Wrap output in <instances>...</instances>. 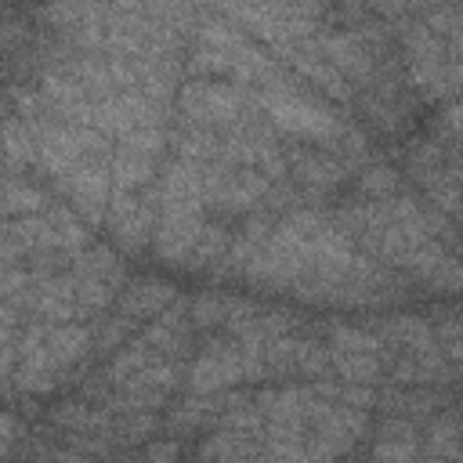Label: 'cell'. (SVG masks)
I'll return each instance as SVG.
<instances>
[{"mask_svg":"<svg viewBox=\"0 0 463 463\" xmlns=\"http://www.w3.org/2000/svg\"><path fill=\"white\" fill-rule=\"evenodd\" d=\"M260 105L264 112L271 116V123L293 137H304V141H318V145H329L344 123L336 119L333 109L318 105L315 98H304L297 90H286V87H275V90H260Z\"/></svg>","mask_w":463,"mask_h":463,"instance_id":"obj_1","label":"cell"},{"mask_svg":"<svg viewBox=\"0 0 463 463\" xmlns=\"http://www.w3.org/2000/svg\"><path fill=\"white\" fill-rule=\"evenodd\" d=\"M181 109L192 119V127H239L246 112V98L232 83H184L181 87Z\"/></svg>","mask_w":463,"mask_h":463,"instance_id":"obj_2","label":"cell"},{"mask_svg":"<svg viewBox=\"0 0 463 463\" xmlns=\"http://www.w3.org/2000/svg\"><path fill=\"white\" fill-rule=\"evenodd\" d=\"M203 217L199 210H174V206H159L156 217V253L166 264H188L195 253V242L203 235Z\"/></svg>","mask_w":463,"mask_h":463,"instance_id":"obj_3","label":"cell"},{"mask_svg":"<svg viewBox=\"0 0 463 463\" xmlns=\"http://www.w3.org/2000/svg\"><path fill=\"white\" fill-rule=\"evenodd\" d=\"M235 380H246V362L239 344H213L188 365V387L192 394H217L232 387Z\"/></svg>","mask_w":463,"mask_h":463,"instance_id":"obj_4","label":"cell"},{"mask_svg":"<svg viewBox=\"0 0 463 463\" xmlns=\"http://www.w3.org/2000/svg\"><path fill=\"white\" fill-rule=\"evenodd\" d=\"M105 224H109L112 239H116L123 250H141V246L156 235L152 206H148L145 199H137L134 192H112L109 210H105Z\"/></svg>","mask_w":463,"mask_h":463,"instance_id":"obj_5","label":"cell"},{"mask_svg":"<svg viewBox=\"0 0 463 463\" xmlns=\"http://www.w3.org/2000/svg\"><path fill=\"white\" fill-rule=\"evenodd\" d=\"M416 459H420V438L412 423L402 416H391L373 449V463H416Z\"/></svg>","mask_w":463,"mask_h":463,"instance_id":"obj_6","label":"cell"},{"mask_svg":"<svg viewBox=\"0 0 463 463\" xmlns=\"http://www.w3.org/2000/svg\"><path fill=\"white\" fill-rule=\"evenodd\" d=\"M170 300H174V289H170L163 279H137L134 286L123 289L119 311L137 322V318H152V315L163 311Z\"/></svg>","mask_w":463,"mask_h":463,"instance_id":"obj_7","label":"cell"},{"mask_svg":"<svg viewBox=\"0 0 463 463\" xmlns=\"http://www.w3.org/2000/svg\"><path fill=\"white\" fill-rule=\"evenodd\" d=\"M289 163H293V174L315 192H326L344 177V159L329 152H293Z\"/></svg>","mask_w":463,"mask_h":463,"instance_id":"obj_8","label":"cell"},{"mask_svg":"<svg viewBox=\"0 0 463 463\" xmlns=\"http://www.w3.org/2000/svg\"><path fill=\"white\" fill-rule=\"evenodd\" d=\"M152 174H156V159H148V156H137L127 148H116L109 156V177H112L116 192H137L141 184L152 181Z\"/></svg>","mask_w":463,"mask_h":463,"instance_id":"obj_9","label":"cell"},{"mask_svg":"<svg viewBox=\"0 0 463 463\" xmlns=\"http://www.w3.org/2000/svg\"><path fill=\"white\" fill-rule=\"evenodd\" d=\"M72 275L98 279V282H105V286L116 289V286L123 282V264L116 260L112 250H105V246H87V250L76 253V260H72Z\"/></svg>","mask_w":463,"mask_h":463,"instance_id":"obj_10","label":"cell"},{"mask_svg":"<svg viewBox=\"0 0 463 463\" xmlns=\"http://www.w3.org/2000/svg\"><path fill=\"white\" fill-rule=\"evenodd\" d=\"M141 340L156 351V354H181L184 347H188V322H184V315H163L159 322H152L145 333H141Z\"/></svg>","mask_w":463,"mask_h":463,"instance_id":"obj_11","label":"cell"},{"mask_svg":"<svg viewBox=\"0 0 463 463\" xmlns=\"http://www.w3.org/2000/svg\"><path fill=\"white\" fill-rule=\"evenodd\" d=\"M383 351H333L329 347V362L336 369V376H344L347 383H369L380 376L383 369Z\"/></svg>","mask_w":463,"mask_h":463,"instance_id":"obj_12","label":"cell"},{"mask_svg":"<svg viewBox=\"0 0 463 463\" xmlns=\"http://www.w3.org/2000/svg\"><path fill=\"white\" fill-rule=\"evenodd\" d=\"M383 336L394 344V347H405V354H416V351H430L434 347V329L416 318V315H402V318H391L383 326Z\"/></svg>","mask_w":463,"mask_h":463,"instance_id":"obj_13","label":"cell"},{"mask_svg":"<svg viewBox=\"0 0 463 463\" xmlns=\"http://www.w3.org/2000/svg\"><path fill=\"white\" fill-rule=\"evenodd\" d=\"M4 210H7V221H18V217H36V213H47V195L40 188H33L29 181L22 177H7V188H4Z\"/></svg>","mask_w":463,"mask_h":463,"instance_id":"obj_14","label":"cell"},{"mask_svg":"<svg viewBox=\"0 0 463 463\" xmlns=\"http://www.w3.org/2000/svg\"><path fill=\"white\" fill-rule=\"evenodd\" d=\"M438 336H441L445 358L463 362V311L459 307H441L438 311Z\"/></svg>","mask_w":463,"mask_h":463,"instance_id":"obj_15","label":"cell"},{"mask_svg":"<svg viewBox=\"0 0 463 463\" xmlns=\"http://www.w3.org/2000/svg\"><path fill=\"white\" fill-rule=\"evenodd\" d=\"M210 412H213L210 394H192L170 412V430H195L203 427V420H210Z\"/></svg>","mask_w":463,"mask_h":463,"instance_id":"obj_16","label":"cell"},{"mask_svg":"<svg viewBox=\"0 0 463 463\" xmlns=\"http://www.w3.org/2000/svg\"><path fill=\"white\" fill-rule=\"evenodd\" d=\"M398 174L391 170V166H369L362 177H358V188L365 192V195H373L376 203H387V199H394V192H398Z\"/></svg>","mask_w":463,"mask_h":463,"instance_id":"obj_17","label":"cell"},{"mask_svg":"<svg viewBox=\"0 0 463 463\" xmlns=\"http://www.w3.org/2000/svg\"><path fill=\"white\" fill-rule=\"evenodd\" d=\"M329 344L333 351H383V344L369 329H358V326H333Z\"/></svg>","mask_w":463,"mask_h":463,"instance_id":"obj_18","label":"cell"},{"mask_svg":"<svg viewBox=\"0 0 463 463\" xmlns=\"http://www.w3.org/2000/svg\"><path fill=\"white\" fill-rule=\"evenodd\" d=\"M188 318L195 326H217V322H224L228 318V297H213V293L195 297L192 307H188Z\"/></svg>","mask_w":463,"mask_h":463,"instance_id":"obj_19","label":"cell"},{"mask_svg":"<svg viewBox=\"0 0 463 463\" xmlns=\"http://www.w3.org/2000/svg\"><path fill=\"white\" fill-rule=\"evenodd\" d=\"M130 326H134V318H127V315L109 318L105 329H101V336H98V347H116V344H123L127 333H130Z\"/></svg>","mask_w":463,"mask_h":463,"instance_id":"obj_20","label":"cell"},{"mask_svg":"<svg viewBox=\"0 0 463 463\" xmlns=\"http://www.w3.org/2000/svg\"><path fill=\"white\" fill-rule=\"evenodd\" d=\"M137 463H177V445L174 441H152V445H145Z\"/></svg>","mask_w":463,"mask_h":463,"instance_id":"obj_21","label":"cell"}]
</instances>
